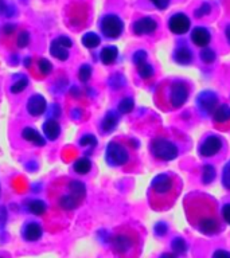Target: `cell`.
Here are the masks:
<instances>
[{"label":"cell","instance_id":"6da1fadb","mask_svg":"<svg viewBox=\"0 0 230 258\" xmlns=\"http://www.w3.org/2000/svg\"><path fill=\"white\" fill-rule=\"evenodd\" d=\"M86 199V187L81 180L61 176L51 181L48 187V201L62 211H74L80 209Z\"/></svg>","mask_w":230,"mask_h":258},{"label":"cell","instance_id":"7a4b0ae2","mask_svg":"<svg viewBox=\"0 0 230 258\" xmlns=\"http://www.w3.org/2000/svg\"><path fill=\"white\" fill-rule=\"evenodd\" d=\"M110 247L119 258H135L139 250L137 234L129 227L114 230L110 237Z\"/></svg>","mask_w":230,"mask_h":258},{"label":"cell","instance_id":"3957f363","mask_svg":"<svg viewBox=\"0 0 230 258\" xmlns=\"http://www.w3.org/2000/svg\"><path fill=\"white\" fill-rule=\"evenodd\" d=\"M129 151L123 143L119 140H112L106 145L105 160L112 167H124L129 163Z\"/></svg>","mask_w":230,"mask_h":258},{"label":"cell","instance_id":"277c9868","mask_svg":"<svg viewBox=\"0 0 230 258\" xmlns=\"http://www.w3.org/2000/svg\"><path fill=\"white\" fill-rule=\"evenodd\" d=\"M151 152L159 160L169 161L177 159L179 151L174 143L163 137H157V139H153L151 143Z\"/></svg>","mask_w":230,"mask_h":258},{"label":"cell","instance_id":"5b68a950","mask_svg":"<svg viewBox=\"0 0 230 258\" xmlns=\"http://www.w3.org/2000/svg\"><path fill=\"white\" fill-rule=\"evenodd\" d=\"M124 30V24L117 15H106L101 20V31L106 38L116 39L121 35V32Z\"/></svg>","mask_w":230,"mask_h":258},{"label":"cell","instance_id":"8992f818","mask_svg":"<svg viewBox=\"0 0 230 258\" xmlns=\"http://www.w3.org/2000/svg\"><path fill=\"white\" fill-rule=\"evenodd\" d=\"M172 179L167 173H159L153 177L152 183H151V191H152L153 195H159V197L168 195L172 191Z\"/></svg>","mask_w":230,"mask_h":258},{"label":"cell","instance_id":"52a82bcc","mask_svg":"<svg viewBox=\"0 0 230 258\" xmlns=\"http://www.w3.org/2000/svg\"><path fill=\"white\" fill-rule=\"evenodd\" d=\"M189 97V89L183 82L178 81L174 82L169 88V102L174 108H181L182 105H185Z\"/></svg>","mask_w":230,"mask_h":258},{"label":"cell","instance_id":"ba28073f","mask_svg":"<svg viewBox=\"0 0 230 258\" xmlns=\"http://www.w3.org/2000/svg\"><path fill=\"white\" fill-rule=\"evenodd\" d=\"M217 104H218V98L215 96V93L209 92V90H206V92H202L198 94L197 98V105L198 109L201 110L203 114H210V113H213L215 109H217Z\"/></svg>","mask_w":230,"mask_h":258},{"label":"cell","instance_id":"9c48e42d","mask_svg":"<svg viewBox=\"0 0 230 258\" xmlns=\"http://www.w3.org/2000/svg\"><path fill=\"white\" fill-rule=\"evenodd\" d=\"M168 27L174 34H178V35L186 34L190 28L189 16H186L185 14H181V12H179V14H174V15L169 18Z\"/></svg>","mask_w":230,"mask_h":258},{"label":"cell","instance_id":"30bf717a","mask_svg":"<svg viewBox=\"0 0 230 258\" xmlns=\"http://www.w3.org/2000/svg\"><path fill=\"white\" fill-rule=\"evenodd\" d=\"M27 112L30 116L32 117H39L42 116L46 109H47V104H46V100H44L43 96L40 94H34L28 98L27 101Z\"/></svg>","mask_w":230,"mask_h":258},{"label":"cell","instance_id":"8fae6325","mask_svg":"<svg viewBox=\"0 0 230 258\" xmlns=\"http://www.w3.org/2000/svg\"><path fill=\"white\" fill-rule=\"evenodd\" d=\"M222 147V141L219 137L210 136L203 140V143L199 147V153L203 157H211L214 155H217L219 152V149Z\"/></svg>","mask_w":230,"mask_h":258},{"label":"cell","instance_id":"7c38bea8","mask_svg":"<svg viewBox=\"0 0 230 258\" xmlns=\"http://www.w3.org/2000/svg\"><path fill=\"white\" fill-rule=\"evenodd\" d=\"M42 234H43L42 226L39 223H36V222H27L23 226V230H22V237L28 242L39 241L42 238Z\"/></svg>","mask_w":230,"mask_h":258},{"label":"cell","instance_id":"4fadbf2b","mask_svg":"<svg viewBox=\"0 0 230 258\" xmlns=\"http://www.w3.org/2000/svg\"><path fill=\"white\" fill-rule=\"evenodd\" d=\"M156 27V22L152 18H141L133 24V31L137 35H144V34H152Z\"/></svg>","mask_w":230,"mask_h":258},{"label":"cell","instance_id":"5bb4252c","mask_svg":"<svg viewBox=\"0 0 230 258\" xmlns=\"http://www.w3.org/2000/svg\"><path fill=\"white\" fill-rule=\"evenodd\" d=\"M42 129H43L46 139L50 141H55L61 135V125L54 118H48L47 121H44Z\"/></svg>","mask_w":230,"mask_h":258},{"label":"cell","instance_id":"9a60e30c","mask_svg":"<svg viewBox=\"0 0 230 258\" xmlns=\"http://www.w3.org/2000/svg\"><path fill=\"white\" fill-rule=\"evenodd\" d=\"M22 137H23L26 141H28V143L36 145V147H44V145H46L44 137L42 136L36 129L31 128V126H27V128H24L23 131H22Z\"/></svg>","mask_w":230,"mask_h":258},{"label":"cell","instance_id":"2e32d148","mask_svg":"<svg viewBox=\"0 0 230 258\" xmlns=\"http://www.w3.org/2000/svg\"><path fill=\"white\" fill-rule=\"evenodd\" d=\"M210 32L205 27H197L194 28L191 32V39L197 46L199 47H206L210 43Z\"/></svg>","mask_w":230,"mask_h":258},{"label":"cell","instance_id":"e0dca14e","mask_svg":"<svg viewBox=\"0 0 230 258\" xmlns=\"http://www.w3.org/2000/svg\"><path fill=\"white\" fill-rule=\"evenodd\" d=\"M198 230L201 233L206 234V235H211V234H215L219 230V226H218L217 221L211 217L202 218L201 221L198 222Z\"/></svg>","mask_w":230,"mask_h":258},{"label":"cell","instance_id":"ac0fdd59","mask_svg":"<svg viewBox=\"0 0 230 258\" xmlns=\"http://www.w3.org/2000/svg\"><path fill=\"white\" fill-rule=\"evenodd\" d=\"M119 124V116L114 112H108L101 121V129L104 133H110Z\"/></svg>","mask_w":230,"mask_h":258},{"label":"cell","instance_id":"d6986e66","mask_svg":"<svg viewBox=\"0 0 230 258\" xmlns=\"http://www.w3.org/2000/svg\"><path fill=\"white\" fill-rule=\"evenodd\" d=\"M50 54L58 60H62V62L69 58V50L65 46H62L56 39L52 40L51 44H50Z\"/></svg>","mask_w":230,"mask_h":258},{"label":"cell","instance_id":"ffe728a7","mask_svg":"<svg viewBox=\"0 0 230 258\" xmlns=\"http://www.w3.org/2000/svg\"><path fill=\"white\" fill-rule=\"evenodd\" d=\"M117 55H119L117 47H114V46H106L100 52V59L104 64H112L117 59Z\"/></svg>","mask_w":230,"mask_h":258},{"label":"cell","instance_id":"44dd1931","mask_svg":"<svg viewBox=\"0 0 230 258\" xmlns=\"http://www.w3.org/2000/svg\"><path fill=\"white\" fill-rule=\"evenodd\" d=\"M230 120V106L227 105H219L214 110V121L217 124H223Z\"/></svg>","mask_w":230,"mask_h":258},{"label":"cell","instance_id":"7402d4cb","mask_svg":"<svg viewBox=\"0 0 230 258\" xmlns=\"http://www.w3.org/2000/svg\"><path fill=\"white\" fill-rule=\"evenodd\" d=\"M174 59L179 64H189L193 60V54L187 47H179L175 51Z\"/></svg>","mask_w":230,"mask_h":258},{"label":"cell","instance_id":"603a6c76","mask_svg":"<svg viewBox=\"0 0 230 258\" xmlns=\"http://www.w3.org/2000/svg\"><path fill=\"white\" fill-rule=\"evenodd\" d=\"M73 168H74V171H76L78 175H86V173L90 172V169H92V161L89 160L88 157H81V159H78V160L74 163Z\"/></svg>","mask_w":230,"mask_h":258},{"label":"cell","instance_id":"cb8c5ba5","mask_svg":"<svg viewBox=\"0 0 230 258\" xmlns=\"http://www.w3.org/2000/svg\"><path fill=\"white\" fill-rule=\"evenodd\" d=\"M27 209L34 215H42V214L46 213V205H44L43 201H39V199H34V201L28 202Z\"/></svg>","mask_w":230,"mask_h":258},{"label":"cell","instance_id":"d4e9b609","mask_svg":"<svg viewBox=\"0 0 230 258\" xmlns=\"http://www.w3.org/2000/svg\"><path fill=\"white\" fill-rule=\"evenodd\" d=\"M101 43L100 36L94 34V32H86L84 36H82V44L85 47L88 48H94L97 47L98 44Z\"/></svg>","mask_w":230,"mask_h":258},{"label":"cell","instance_id":"484cf974","mask_svg":"<svg viewBox=\"0 0 230 258\" xmlns=\"http://www.w3.org/2000/svg\"><path fill=\"white\" fill-rule=\"evenodd\" d=\"M137 68V73H139V76L143 78V80H149L151 77L153 76V69L152 66L145 60V62H141V63L136 64Z\"/></svg>","mask_w":230,"mask_h":258},{"label":"cell","instance_id":"4316f807","mask_svg":"<svg viewBox=\"0 0 230 258\" xmlns=\"http://www.w3.org/2000/svg\"><path fill=\"white\" fill-rule=\"evenodd\" d=\"M133 108H135V102H133V100L131 97H125V98H123V100L119 102V106H117L119 112L123 113V114L131 113L133 110Z\"/></svg>","mask_w":230,"mask_h":258},{"label":"cell","instance_id":"83f0119b","mask_svg":"<svg viewBox=\"0 0 230 258\" xmlns=\"http://www.w3.org/2000/svg\"><path fill=\"white\" fill-rule=\"evenodd\" d=\"M38 72H39L40 77L48 76V74L52 72L51 62L46 59V58H40V59L38 60Z\"/></svg>","mask_w":230,"mask_h":258},{"label":"cell","instance_id":"f1b7e54d","mask_svg":"<svg viewBox=\"0 0 230 258\" xmlns=\"http://www.w3.org/2000/svg\"><path fill=\"white\" fill-rule=\"evenodd\" d=\"M27 86H28V80L26 78V77H22V78H19V80L15 81V82L11 85V89H10V90H11L12 94H19V93L24 92Z\"/></svg>","mask_w":230,"mask_h":258},{"label":"cell","instance_id":"f546056e","mask_svg":"<svg viewBox=\"0 0 230 258\" xmlns=\"http://www.w3.org/2000/svg\"><path fill=\"white\" fill-rule=\"evenodd\" d=\"M214 177H215V169H214V167L210 164H206L203 167V171H202V180H203V183L209 184V183L214 180Z\"/></svg>","mask_w":230,"mask_h":258},{"label":"cell","instance_id":"4dcf8cb0","mask_svg":"<svg viewBox=\"0 0 230 258\" xmlns=\"http://www.w3.org/2000/svg\"><path fill=\"white\" fill-rule=\"evenodd\" d=\"M171 246H172L174 251L178 254H183L187 251V243H186L185 239L181 237L175 238L172 241V243H171Z\"/></svg>","mask_w":230,"mask_h":258},{"label":"cell","instance_id":"1f68e13d","mask_svg":"<svg viewBox=\"0 0 230 258\" xmlns=\"http://www.w3.org/2000/svg\"><path fill=\"white\" fill-rule=\"evenodd\" d=\"M92 77V68L89 64H82L78 70V80L82 82V84H86Z\"/></svg>","mask_w":230,"mask_h":258},{"label":"cell","instance_id":"d6a6232c","mask_svg":"<svg viewBox=\"0 0 230 258\" xmlns=\"http://www.w3.org/2000/svg\"><path fill=\"white\" fill-rule=\"evenodd\" d=\"M125 85L124 77L121 74H113L110 78H109V86L113 89V90H119Z\"/></svg>","mask_w":230,"mask_h":258},{"label":"cell","instance_id":"836d02e7","mask_svg":"<svg viewBox=\"0 0 230 258\" xmlns=\"http://www.w3.org/2000/svg\"><path fill=\"white\" fill-rule=\"evenodd\" d=\"M201 59L205 62V63H211L215 59V52L210 48H205L201 51Z\"/></svg>","mask_w":230,"mask_h":258},{"label":"cell","instance_id":"e575fe53","mask_svg":"<svg viewBox=\"0 0 230 258\" xmlns=\"http://www.w3.org/2000/svg\"><path fill=\"white\" fill-rule=\"evenodd\" d=\"M96 144L97 140L93 135H85L80 139V145H82V147H94Z\"/></svg>","mask_w":230,"mask_h":258},{"label":"cell","instance_id":"d590c367","mask_svg":"<svg viewBox=\"0 0 230 258\" xmlns=\"http://www.w3.org/2000/svg\"><path fill=\"white\" fill-rule=\"evenodd\" d=\"M222 184L227 189H230V161L225 165L223 172H222Z\"/></svg>","mask_w":230,"mask_h":258},{"label":"cell","instance_id":"8d00e7d4","mask_svg":"<svg viewBox=\"0 0 230 258\" xmlns=\"http://www.w3.org/2000/svg\"><path fill=\"white\" fill-rule=\"evenodd\" d=\"M18 47L20 48H24L26 46H27L28 43H30V34H28L27 31H22L19 34V36H18Z\"/></svg>","mask_w":230,"mask_h":258},{"label":"cell","instance_id":"74e56055","mask_svg":"<svg viewBox=\"0 0 230 258\" xmlns=\"http://www.w3.org/2000/svg\"><path fill=\"white\" fill-rule=\"evenodd\" d=\"M147 60V52L144 50H139L133 54V63L139 64L141 62H145Z\"/></svg>","mask_w":230,"mask_h":258},{"label":"cell","instance_id":"f35d334b","mask_svg":"<svg viewBox=\"0 0 230 258\" xmlns=\"http://www.w3.org/2000/svg\"><path fill=\"white\" fill-rule=\"evenodd\" d=\"M153 231H155V234H156L157 237H163L167 231H168V227H167V225L165 223H163V222H159L157 225H155V229H153Z\"/></svg>","mask_w":230,"mask_h":258},{"label":"cell","instance_id":"ab89813d","mask_svg":"<svg viewBox=\"0 0 230 258\" xmlns=\"http://www.w3.org/2000/svg\"><path fill=\"white\" fill-rule=\"evenodd\" d=\"M209 12H210V4L203 3L201 7L197 10V12H195V16H197V18H201V16H203V15H207Z\"/></svg>","mask_w":230,"mask_h":258},{"label":"cell","instance_id":"60d3db41","mask_svg":"<svg viewBox=\"0 0 230 258\" xmlns=\"http://www.w3.org/2000/svg\"><path fill=\"white\" fill-rule=\"evenodd\" d=\"M222 218L225 219L227 225H230V203H226L222 207Z\"/></svg>","mask_w":230,"mask_h":258},{"label":"cell","instance_id":"b9f144b4","mask_svg":"<svg viewBox=\"0 0 230 258\" xmlns=\"http://www.w3.org/2000/svg\"><path fill=\"white\" fill-rule=\"evenodd\" d=\"M159 10H165L169 6V0H149Z\"/></svg>","mask_w":230,"mask_h":258},{"label":"cell","instance_id":"7bdbcfd3","mask_svg":"<svg viewBox=\"0 0 230 258\" xmlns=\"http://www.w3.org/2000/svg\"><path fill=\"white\" fill-rule=\"evenodd\" d=\"M56 40H58V42H60L62 46H65L66 48H70L73 46L72 39H70V38H68V36H64V35L58 36V38H56Z\"/></svg>","mask_w":230,"mask_h":258},{"label":"cell","instance_id":"ee69618b","mask_svg":"<svg viewBox=\"0 0 230 258\" xmlns=\"http://www.w3.org/2000/svg\"><path fill=\"white\" fill-rule=\"evenodd\" d=\"M213 258H230V253H227L226 250H217L213 254Z\"/></svg>","mask_w":230,"mask_h":258},{"label":"cell","instance_id":"f6af8a7d","mask_svg":"<svg viewBox=\"0 0 230 258\" xmlns=\"http://www.w3.org/2000/svg\"><path fill=\"white\" fill-rule=\"evenodd\" d=\"M4 34H7V35H10V34H12V32L15 31V26L14 24H6L4 26Z\"/></svg>","mask_w":230,"mask_h":258},{"label":"cell","instance_id":"bcb514c9","mask_svg":"<svg viewBox=\"0 0 230 258\" xmlns=\"http://www.w3.org/2000/svg\"><path fill=\"white\" fill-rule=\"evenodd\" d=\"M4 11H7V7H6V4L0 0V14H3Z\"/></svg>","mask_w":230,"mask_h":258},{"label":"cell","instance_id":"7dc6e473","mask_svg":"<svg viewBox=\"0 0 230 258\" xmlns=\"http://www.w3.org/2000/svg\"><path fill=\"white\" fill-rule=\"evenodd\" d=\"M160 258H175V255L171 253H164V254H161Z\"/></svg>","mask_w":230,"mask_h":258},{"label":"cell","instance_id":"c3c4849f","mask_svg":"<svg viewBox=\"0 0 230 258\" xmlns=\"http://www.w3.org/2000/svg\"><path fill=\"white\" fill-rule=\"evenodd\" d=\"M226 38H227V42L230 43V24L226 27Z\"/></svg>","mask_w":230,"mask_h":258},{"label":"cell","instance_id":"681fc988","mask_svg":"<svg viewBox=\"0 0 230 258\" xmlns=\"http://www.w3.org/2000/svg\"><path fill=\"white\" fill-rule=\"evenodd\" d=\"M30 62H31V58H26V59H24V66H26V68H30Z\"/></svg>","mask_w":230,"mask_h":258},{"label":"cell","instance_id":"f907efd6","mask_svg":"<svg viewBox=\"0 0 230 258\" xmlns=\"http://www.w3.org/2000/svg\"><path fill=\"white\" fill-rule=\"evenodd\" d=\"M0 258H7V257H4V255H0Z\"/></svg>","mask_w":230,"mask_h":258},{"label":"cell","instance_id":"816d5d0a","mask_svg":"<svg viewBox=\"0 0 230 258\" xmlns=\"http://www.w3.org/2000/svg\"><path fill=\"white\" fill-rule=\"evenodd\" d=\"M0 194H2V189H0Z\"/></svg>","mask_w":230,"mask_h":258}]
</instances>
